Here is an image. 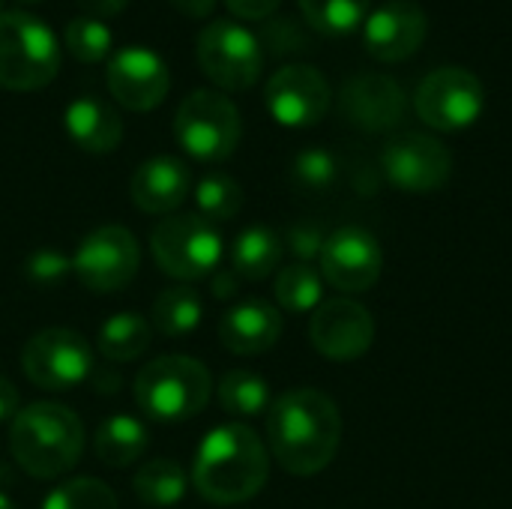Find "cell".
Wrapping results in <instances>:
<instances>
[{
  "instance_id": "obj_24",
  "label": "cell",
  "mask_w": 512,
  "mask_h": 509,
  "mask_svg": "<svg viewBox=\"0 0 512 509\" xmlns=\"http://www.w3.org/2000/svg\"><path fill=\"white\" fill-rule=\"evenodd\" d=\"M96 348L108 363H129L138 360L150 348V324L138 312L111 315L96 336Z\"/></svg>"
},
{
  "instance_id": "obj_20",
  "label": "cell",
  "mask_w": 512,
  "mask_h": 509,
  "mask_svg": "<svg viewBox=\"0 0 512 509\" xmlns=\"http://www.w3.org/2000/svg\"><path fill=\"white\" fill-rule=\"evenodd\" d=\"M282 336V315L267 300H243L231 306L219 321V342L237 357H255L270 351Z\"/></svg>"
},
{
  "instance_id": "obj_40",
  "label": "cell",
  "mask_w": 512,
  "mask_h": 509,
  "mask_svg": "<svg viewBox=\"0 0 512 509\" xmlns=\"http://www.w3.org/2000/svg\"><path fill=\"white\" fill-rule=\"evenodd\" d=\"M237 282H240V276L234 273V270H216V279H213V294L216 297H234V291H237Z\"/></svg>"
},
{
  "instance_id": "obj_43",
  "label": "cell",
  "mask_w": 512,
  "mask_h": 509,
  "mask_svg": "<svg viewBox=\"0 0 512 509\" xmlns=\"http://www.w3.org/2000/svg\"><path fill=\"white\" fill-rule=\"evenodd\" d=\"M21 3H36V0H21Z\"/></svg>"
},
{
  "instance_id": "obj_28",
  "label": "cell",
  "mask_w": 512,
  "mask_h": 509,
  "mask_svg": "<svg viewBox=\"0 0 512 509\" xmlns=\"http://www.w3.org/2000/svg\"><path fill=\"white\" fill-rule=\"evenodd\" d=\"M276 300L285 312L303 315L315 312L324 303V279L315 267L297 261L279 270L276 276Z\"/></svg>"
},
{
  "instance_id": "obj_14",
  "label": "cell",
  "mask_w": 512,
  "mask_h": 509,
  "mask_svg": "<svg viewBox=\"0 0 512 509\" xmlns=\"http://www.w3.org/2000/svg\"><path fill=\"white\" fill-rule=\"evenodd\" d=\"M105 81L111 96L126 111H153L171 90V72L159 51L144 45H126L111 54Z\"/></svg>"
},
{
  "instance_id": "obj_1",
  "label": "cell",
  "mask_w": 512,
  "mask_h": 509,
  "mask_svg": "<svg viewBox=\"0 0 512 509\" xmlns=\"http://www.w3.org/2000/svg\"><path fill=\"white\" fill-rule=\"evenodd\" d=\"M267 441L273 459L288 474H321L342 444V417L336 402L312 387L282 393L267 411Z\"/></svg>"
},
{
  "instance_id": "obj_21",
  "label": "cell",
  "mask_w": 512,
  "mask_h": 509,
  "mask_svg": "<svg viewBox=\"0 0 512 509\" xmlns=\"http://www.w3.org/2000/svg\"><path fill=\"white\" fill-rule=\"evenodd\" d=\"M66 135L84 153H111L123 141V120L114 105L99 96H78L63 111Z\"/></svg>"
},
{
  "instance_id": "obj_15",
  "label": "cell",
  "mask_w": 512,
  "mask_h": 509,
  "mask_svg": "<svg viewBox=\"0 0 512 509\" xmlns=\"http://www.w3.org/2000/svg\"><path fill=\"white\" fill-rule=\"evenodd\" d=\"M318 258H321V279H327L336 291L345 294L369 291L381 279V267H384V255L375 234L357 225H345L333 231L324 240Z\"/></svg>"
},
{
  "instance_id": "obj_29",
  "label": "cell",
  "mask_w": 512,
  "mask_h": 509,
  "mask_svg": "<svg viewBox=\"0 0 512 509\" xmlns=\"http://www.w3.org/2000/svg\"><path fill=\"white\" fill-rule=\"evenodd\" d=\"M303 18L324 36H348L363 27L369 0H297Z\"/></svg>"
},
{
  "instance_id": "obj_25",
  "label": "cell",
  "mask_w": 512,
  "mask_h": 509,
  "mask_svg": "<svg viewBox=\"0 0 512 509\" xmlns=\"http://www.w3.org/2000/svg\"><path fill=\"white\" fill-rule=\"evenodd\" d=\"M186 486H189L186 471L177 462H171V459H153V462H147L135 474V480H132L135 498L144 507L153 509L177 507L186 498Z\"/></svg>"
},
{
  "instance_id": "obj_17",
  "label": "cell",
  "mask_w": 512,
  "mask_h": 509,
  "mask_svg": "<svg viewBox=\"0 0 512 509\" xmlns=\"http://www.w3.org/2000/svg\"><path fill=\"white\" fill-rule=\"evenodd\" d=\"M339 111L351 126L363 132H387L402 123L408 99L396 78L381 72H360L342 84Z\"/></svg>"
},
{
  "instance_id": "obj_33",
  "label": "cell",
  "mask_w": 512,
  "mask_h": 509,
  "mask_svg": "<svg viewBox=\"0 0 512 509\" xmlns=\"http://www.w3.org/2000/svg\"><path fill=\"white\" fill-rule=\"evenodd\" d=\"M336 177H339V162L324 147L300 150L291 162V183L300 192H309V195L327 192L336 183Z\"/></svg>"
},
{
  "instance_id": "obj_34",
  "label": "cell",
  "mask_w": 512,
  "mask_h": 509,
  "mask_svg": "<svg viewBox=\"0 0 512 509\" xmlns=\"http://www.w3.org/2000/svg\"><path fill=\"white\" fill-rule=\"evenodd\" d=\"M69 270H72V258H66V255H60V252H54V249H42V252L30 255V261L24 264L27 279L36 282V285H54V282H60Z\"/></svg>"
},
{
  "instance_id": "obj_42",
  "label": "cell",
  "mask_w": 512,
  "mask_h": 509,
  "mask_svg": "<svg viewBox=\"0 0 512 509\" xmlns=\"http://www.w3.org/2000/svg\"><path fill=\"white\" fill-rule=\"evenodd\" d=\"M3 6H6V0H0V12H3Z\"/></svg>"
},
{
  "instance_id": "obj_23",
  "label": "cell",
  "mask_w": 512,
  "mask_h": 509,
  "mask_svg": "<svg viewBox=\"0 0 512 509\" xmlns=\"http://www.w3.org/2000/svg\"><path fill=\"white\" fill-rule=\"evenodd\" d=\"M279 261H282V240L273 228L264 225H252L240 231L231 246V270L249 282L267 279L279 267Z\"/></svg>"
},
{
  "instance_id": "obj_19",
  "label": "cell",
  "mask_w": 512,
  "mask_h": 509,
  "mask_svg": "<svg viewBox=\"0 0 512 509\" xmlns=\"http://www.w3.org/2000/svg\"><path fill=\"white\" fill-rule=\"evenodd\" d=\"M132 201L150 216H171L192 192V174L177 156H153L141 162L129 183Z\"/></svg>"
},
{
  "instance_id": "obj_9",
  "label": "cell",
  "mask_w": 512,
  "mask_h": 509,
  "mask_svg": "<svg viewBox=\"0 0 512 509\" xmlns=\"http://www.w3.org/2000/svg\"><path fill=\"white\" fill-rule=\"evenodd\" d=\"M21 369L33 387L63 393L93 375V348L75 330L48 327L21 348Z\"/></svg>"
},
{
  "instance_id": "obj_36",
  "label": "cell",
  "mask_w": 512,
  "mask_h": 509,
  "mask_svg": "<svg viewBox=\"0 0 512 509\" xmlns=\"http://www.w3.org/2000/svg\"><path fill=\"white\" fill-rule=\"evenodd\" d=\"M282 0H225L228 12L240 21H264L279 9Z\"/></svg>"
},
{
  "instance_id": "obj_12",
  "label": "cell",
  "mask_w": 512,
  "mask_h": 509,
  "mask_svg": "<svg viewBox=\"0 0 512 509\" xmlns=\"http://www.w3.org/2000/svg\"><path fill=\"white\" fill-rule=\"evenodd\" d=\"M384 177L411 195H426L441 189L453 174V156L435 135L399 132L381 150Z\"/></svg>"
},
{
  "instance_id": "obj_10",
  "label": "cell",
  "mask_w": 512,
  "mask_h": 509,
  "mask_svg": "<svg viewBox=\"0 0 512 509\" xmlns=\"http://www.w3.org/2000/svg\"><path fill=\"white\" fill-rule=\"evenodd\" d=\"M414 108L420 120L429 123L432 129L462 132L480 120L486 108V87L471 69L441 66L420 81Z\"/></svg>"
},
{
  "instance_id": "obj_31",
  "label": "cell",
  "mask_w": 512,
  "mask_h": 509,
  "mask_svg": "<svg viewBox=\"0 0 512 509\" xmlns=\"http://www.w3.org/2000/svg\"><path fill=\"white\" fill-rule=\"evenodd\" d=\"M111 42H114L111 27L90 15H78V18L66 21V27H63V45L78 63L105 60L111 54Z\"/></svg>"
},
{
  "instance_id": "obj_18",
  "label": "cell",
  "mask_w": 512,
  "mask_h": 509,
  "mask_svg": "<svg viewBox=\"0 0 512 509\" xmlns=\"http://www.w3.org/2000/svg\"><path fill=\"white\" fill-rule=\"evenodd\" d=\"M429 30L426 9L411 0H390L372 9L363 21V42L366 51L378 60H405L411 57Z\"/></svg>"
},
{
  "instance_id": "obj_3",
  "label": "cell",
  "mask_w": 512,
  "mask_h": 509,
  "mask_svg": "<svg viewBox=\"0 0 512 509\" xmlns=\"http://www.w3.org/2000/svg\"><path fill=\"white\" fill-rule=\"evenodd\" d=\"M12 459L36 480H54L72 471L84 453V426L75 411L57 402L21 408L9 426Z\"/></svg>"
},
{
  "instance_id": "obj_6",
  "label": "cell",
  "mask_w": 512,
  "mask_h": 509,
  "mask_svg": "<svg viewBox=\"0 0 512 509\" xmlns=\"http://www.w3.org/2000/svg\"><path fill=\"white\" fill-rule=\"evenodd\" d=\"M174 135L180 147L198 162H222L228 159L243 135V120L237 105L222 90H192L177 114Z\"/></svg>"
},
{
  "instance_id": "obj_38",
  "label": "cell",
  "mask_w": 512,
  "mask_h": 509,
  "mask_svg": "<svg viewBox=\"0 0 512 509\" xmlns=\"http://www.w3.org/2000/svg\"><path fill=\"white\" fill-rule=\"evenodd\" d=\"M90 18H114V15H120L123 9H126V3L129 0H75Z\"/></svg>"
},
{
  "instance_id": "obj_8",
  "label": "cell",
  "mask_w": 512,
  "mask_h": 509,
  "mask_svg": "<svg viewBox=\"0 0 512 509\" xmlns=\"http://www.w3.org/2000/svg\"><path fill=\"white\" fill-rule=\"evenodd\" d=\"M195 54L204 75L222 90H249L264 69L261 39L231 18L210 21L198 33Z\"/></svg>"
},
{
  "instance_id": "obj_30",
  "label": "cell",
  "mask_w": 512,
  "mask_h": 509,
  "mask_svg": "<svg viewBox=\"0 0 512 509\" xmlns=\"http://www.w3.org/2000/svg\"><path fill=\"white\" fill-rule=\"evenodd\" d=\"M195 204H198V216H204L207 222H228L240 213L243 207V189L231 174L213 171L204 174L195 186Z\"/></svg>"
},
{
  "instance_id": "obj_22",
  "label": "cell",
  "mask_w": 512,
  "mask_h": 509,
  "mask_svg": "<svg viewBox=\"0 0 512 509\" xmlns=\"http://www.w3.org/2000/svg\"><path fill=\"white\" fill-rule=\"evenodd\" d=\"M147 444H150V438H147L144 423L129 414H114V417L102 420V426L96 429V438H93L96 459L108 468L135 465L144 456Z\"/></svg>"
},
{
  "instance_id": "obj_11",
  "label": "cell",
  "mask_w": 512,
  "mask_h": 509,
  "mask_svg": "<svg viewBox=\"0 0 512 509\" xmlns=\"http://www.w3.org/2000/svg\"><path fill=\"white\" fill-rule=\"evenodd\" d=\"M141 264V246L123 225H102L90 231L72 255V273L96 294L126 288Z\"/></svg>"
},
{
  "instance_id": "obj_41",
  "label": "cell",
  "mask_w": 512,
  "mask_h": 509,
  "mask_svg": "<svg viewBox=\"0 0 512 509\" xmlns=\"http://www.w3.org/2000/svg\"><path fill=\"white\" fill-rule=\"evenodd\" d=\"M0 509H15V507H12V501H9V498H6L3 492H0Z\"/></svg>"
},
{
  "instance_id": "obj_7",
  "label": "cell",
  "mask_w": 512,
  "mask_h": 509,
  "mask_svg": "<svg viewBox=\"0 0 512 509\" xmlns=\"http://www.w3.org/2000/svg\"><path fill=\"white\" fill-rule=\"evenodd\" d=\"M150 252L162 273L180 282H195L219 267L222 234L198 213H171L153 228Z\"/></svg>"
},
{
  "instance_id": "obj_2",
  "label": "cell",
  "mask_w": 512,
  "mask_h": 509,
  "mask_svg": "<svg viewBox=\"0 0 512 509\" xmlns=\"http://www.w3.org/2000/svg\"><path fill=\"white\" fill-rule=\"evenodd\" d=\"M270 474V459L261 438L243 426H216L198 447L192 483L198 495L216 507H234L252 501Z\"/></svg>"
},
{
  "instance_id": "obj_5",
  "label": "cell",
  "mask_w": 512,
  "mask_h": 509,
  "mask_svg": "<svg viewBox=\"0 0 512 509\" xmlns=\"http://www.w3.org/2000/svg\"><path fill=\"white\" fill-rule=\"evenodd\" d=\"M60 72V39L33 12H0V87L33 93L48 87Z\"/></svg>"
},
{
  "instance_id": "obj_27",
  "label": "cell",
  "mask_w": 512,
  "mask_h": 509,
  "mask_svg": "<svg viewBox=\"0 0 512 509\" xmlns=\"http://www.w3.org/2000/svg\"><path fill=\"white\" fill-rule=\"evenodd\" d=\"M219 405L231 417H258L270 411V387L261 375L249 369H231L219 381Z\"/></svg>"
},
{
  "instance_id": "obj_32",
  "label": "cell",
  "mask_w": 512,
  "mask_h": 509,
  "mask_svg": "<svg viewBox=\"0 0 512 509\" xmlns=\"http://www.w3.org/2000/svg\"><path fill=\"white\" fill-rule=\"evenodd\" d=\"M42 509H120V504L102 480L78 477L51 489Z\"/></svg>"
},
{
  "instance_id": "obj_16",
  "label": "cell",
  "mask_w": 512,
  "mask_h": 509,
  "mask_svg": "<svg viewBox=\"0 0 512 509\" xmlns=\"http://www.w3.org/2000/svg\"><path fill=\"white\" fill-rule=\"evenodd\" d=\"M309 339L318 354L336 363L363 357L375 342V321L369 309L348 297L324 300L309 321Z\"/></svg>"
},
{
  "instance_id": "obj_39",
  "label": "cell",
  "mask_w": 512,
  "mask_h": 509,
  "mask_svg": "<svg viewBox=\"0 0 512 509\" xmlns=\"http://www.w3.org/2000/svg\"><path fill=\"white\" fill-rule=\"evenodd\" d=\"M180 15H186V18H204V15H210L213 12V6H216V0H168Z\"/></svg>"
},
{
  "instance_id": "obj_26",
  "label": "cell",
  "mask_w": 512,
  "mask_h": 509,
  "mask_svg": "<svg viewBox=\"0 0 512 509\" xmlns=\"http://www.w3.org/2000/svg\"><path fill=\"white\" fill-rule=\"evenodd\" d=\"M204 315L201 297L198 291H192L189 285H174L165 288L156 303H153V327L165 336V339H186L198 330Z\"/></svg>"
},
{
  "instance_id": "obj_37",
  "label": "cell",
  "mask_w": 512,
  "mask_h": 509,
  "mask_svg": "<svg viewBox=\"0 0 512 509\" xmlns=\"http://www.w3.org/2000/svg\"><path fill=\"white\" fill-rule=\"evenodd\" d=\"M21 411V396L15 390V384L9 378L0 375V423L15 420V414Z\"/></svg>"
},
{
  "instance_id": "obj_4",
  "label": "cell",
  "mask_w": 512,
  "mask_h": 509,
  "mask_svg": "<svg viewBox=\"0 0 512 509\" xmlns=\"http://www.w3.org/2000/svg\"><path fill=\"white\" fill-rule=\"evenodd\" d=\"M213 393L207 366L195 357L168 354L147 363L135 378V402L156 423H183L198 417Z\"/></svg>"
},
{
  "instance_id": "obj_13",
  "label": "cell",
  "mask_w": 512,
  "mask_h": 509,
  "mask_svg": "<svg viewBox=\"0 0 512 509\" xmlns=\"http://www.w3.org/2000/svg\"><path fill=\"white\" fill-rule=\"evenodd\" d=\"M264 102L276 123L306 129L324 120L333 102V90L321 69L309 63H288L270 75L264 87Z\"/></svg>"
},
{
  "instance_id": "obj_35",
  "label": "cell",
  "mask_w": 512,
  "mask_h": 509,
  "mask_svg": "<svg viewBox=\"0 0 512 509\" xmlns=\"http://www.w3.org/2000/svg\"><path fill=\"white\" fill-rule=\"evenodd\" d=\"M324 234H321V228H315V225H294L291 231H288V249L306 264V261H312V258H318L321 255V249H324Z\"/></svg>"
}]
</instances>
